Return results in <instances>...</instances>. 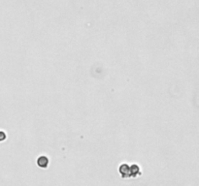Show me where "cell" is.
<instances>
[{
  "mask_svg": "<svg viewBox=\"0 0 199 186\" xmlns=\"http://www.w3.org/2000/svg\"><path fill=\"white\" fill-rule=\"evenodd\" d=\"M119 173L123 179H129L130 177V166L128 164H123L119 167Z\"/></svg>",
  "mask_w": 199,
  "mask_h": 186,
  "instance_id": "cell-1",
  "label": "cell"
},
{
  "mask_svg": "<svg viewBox=\"0 0 199 186\" xmlns=\"http://www.w3.org/2000/svg\"><path fill=\"white\" fill-rule=\"evenodd\" d=\"M48 164H49V159H48L46 156H40L37 159V165L40 168H45L46 169L48 167Z\"/></svg>",
  "mask_w": 199,
  "mask_h": 186,
  "instance_id": "cell-2",
  "label": "cell"
},
{
  "mask_svg": "<svg viewBox=\"0 0 199 186\" xmlns=\"http://www.w3.org/2000/svg\"><path fill=\"white\" fill-rule=\"evenodd\" d=\"M140 168L136 164H133L130 166V177H136L137 175H140Z\"/></svg>",
  "mask_w": 199,
  "mask_h": 186,
  "instance_id": "cell-3",
  "label": "cell"
},
{
  "mask_svg": "<svg viewBox=\"0 0 199 186\" xmlns=\"http://www.w3.org/2000/svg\"><path fill=\"white\" fill-rule=\"evenodd\" d=\"M6 139V134L3 131H0V142H3Z\"/></svg>",
  "mask_w": 199,
  "mask_h": 186,
  "instance_id": "cell-4",
  "label": "cell"
}]
</instances>
